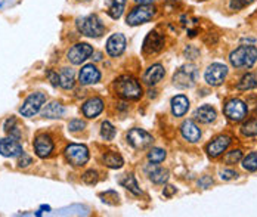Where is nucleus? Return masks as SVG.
Here are the masks:
<instances>
[{
    "label": "nucleus",
    "instance_id": "nucleus-1",
    "mask_svg": "<svg viewBox=\"0 0 257 217\" xmlns=\"http://www.w3.org/2000/svg\"><path fill=\"white\" fill-rule=\"evenodd\" d=\"M114 89H116V93L124 99H139L142 96V87L140 84L137 83V80H135L133 77L130 76H121L116 84H114Z\"/></svg>",
    "mask_w": 257,
    "mask_h": 217
},
{
    "label": "nucleus",
    "instance_id": "nucleus-2",
    "mask_svg": "<svg viewBox=\"0 0 257 217\" xmlns=\"http://www.w3.org/2000/svg\"><path fill=\"white\" fill-rule=\"evenodd\" d=\"M229 61L235 68H251L257 61V48L240 46L229 55Z\"/></svg>",
    "mask_w": 257,
    "mask_h": 217
},
{
    "label": "nucleus",
    "instance_id": "nucleus-3",
    "mask_svg": "<svg viewBox=\"0 0 257 217\" xmlns=\"http://www.w3.org/2000/svg\"><path fill=\"white\" fill-rule=\"evenodd\" d=\"M77 28L83 35L87 37H101L105 33V27L102 21L96 15H87L77 19Z\"/></svg>",
    "mask_w": 257,
    "mask_h": 217
},
{
    "label": "nucleus",
    "instance_id": "nucleus-4",
    "mask_svg": "<svg viewBox=\"0 0 257 217\" xmlns=\"http://www.w3.org/2000/svg\"><path fill=\"white\" fill-rule=\"evenodd\" d=\"M46 102V95L42 92H35L31 93L22 103V106L19 108V114L24 117H34L40 111V108L43 106V103Z\"/></svg>",
    "mask_w": 257,
    "mask_h": 217
},
{
    "label": "nucleus",
    "instance_id": "nucleus-5",
    "mask_svg": "<svg viewBox=\"0 0 257 217\" xmlns=\"http://www.w3.org/2000/svg\"><path fill=\"white\" fill-rule=\"evenodd\" d=\"M65 158L69 164L82 167L89 161V150L85 145H77V143L68 145L65 148Z\"/></svg>",
    "mask_w": 257,
    "mask_h": 217
},
{
    "label": "nucleus",
    "instance_id": "nucleus-6",
    "mask_svg": "<svg viewBox=\"0 0 257 217\" xmlns=\"http://www.w3.org/2000/svg\"><path fill=\"white\" fill-rule=\"evenodd\" d=\"M157 9L153 5H139L137 8L132 9V12L127 15V24L129 25H140L151 21L155 17Z\"/></svg>",
    "mask_w": 257,
    "mask_h": 217
},
{
    "label": "nucleus",
    "instance_id": "nucleus-7",
    "mask_svg": "<svg viewBox=\"0 0 257 217\" xmlns=\"http://www.w3.org/2000/svg\"><path fill=\"white\" fill-rule=\"evenodd\" d=\"M197 68L194 65H183L182 68H179L176 71V74L173 77V82L177 87L180 89H187V87H192L195 80H197Z\"/></svg>",
    "mask_w": 257,
    "mask_h": 217
},
{
    "label": "nucleus",
    "instance_id": "nucleus-8",
    "mask_svg": "<svg viewBox=\"0 0 257 217\" xmlns=\"http://www.w3.org/2000/svg\"><path fill=\"white\" fill-rule=\"evenodd\" d=\"M90 55H93V48L89 45V43H77L72 46L68 53H67V58L71 64L74 65H80L83 64Z\"/></svg>",
    "mask_w": 257,
    "mask_h": 217
},
{
    "label": "nucleus",
    "instance_id": "nucleus-9",
    "mask_svg": "<svg viewBox=\"0 0 257 217\" xmlns=\"http://www.w3.org/2000/svg\"><path fill=\"white\" fill-rule=\"evenodd\" d=\"M228 76V68L223 64H211L207 69H206V74L204 79L210 86H219L222 84L225 77Z\"/></svg>",
    "mask_w": 257,
    "mask_h": 217
},
{
    "label": "nucleus",
    "instance_id": "nucleus-10",
    "mask_svg": "<svg viewBox=\"0 0 257 217\" xmlns=\"http://www.w3.org/2000/svg\"><path fill=\"white\" fill-rule=\"evenodd\" d=\"M153 140H154L153 136L148 132L142 130V129H132L127 133V142L136 150H143L146 147H150V145L153 143Z\"/></svg>",
    "mask_w": 257,
    "mask_h": 217
},
{
    "label": "nucleus",
    "instance_id": "nucleus-11",
    "mask_svg": "<svg viewBox=\"0 0 257 217\" xmlns=\"http://www.w3.org/2000/svg\"><path fill=\"white\" fill-rule=\"evenodd\" d=\"M225 116L231 121H241L247 116V105L240 99H231L225 105Z\"/></svg>",
    "mask_w": 257,
    "mask_h": 217
},
{
    "label": "nucleus",
    "instance_id": "nucleus-12",
    "mask_svg": "<svg viewBox=\"0 0 257 217\" xmlns=\"http://www.w3.org/2000/svg\"><path fill=\"white\" fill-rule=\"evenodd\" d=\"M163 48H164V37L157 31H151L143 40L142 50L145 55H154V53H158Z\"/></svg>",
    "mask_w": 257,
    "mask_h": 217
},
{
    "label": "nucleus",
    "instance_id": "nucleus-13",
    "mask_svg": "<svg viewBox=\"0 0 257 217\" xmlns=\"http://www.w3.org/2000/svg\"><path fill=\"white\" fill-rule=\"evenodd\" d=\"M22 152L24 151H22L21 143L17 139H14L12 136L0 140V154H2L3 157H8V158L19 157Z\"/></svg>",
    "mask_w": 257,
    "mask_h": 217
},
{
    "label": "nucleus",
    "instance_id": "nucleus-14",
    "mask_svg": "<svg viewBox=\"0 0 257 217\" xmlns=\"http://www.w3.org/2000/svg\"><path fill=\"white\" fill-rule=\"evenodd\" d=\"M126 49V37L123 34L117 33V34H113L111 37L108 39L106 42V53L109 56H120Z\"/></svg>",
    "mask_w": 257,
    "mask_h": 217
},
{
    "label": "nucleus",
    "instance_id": "nucleus-15",
    "mask_svg": "<svg viewBox=\"0 0 257 217\" xmlns=\"http://www.w3.org/2000/svg\"><path fill=\"white\" fill-rule=\"evenodd\" d=\"M34 151L40 158H46L53 151V140L48 134H39L34 140Z\"/></svg>",
    "mask_w": 257,
    "mask_h": 217
},
{
    "label": "nucleus",
    "instance_id": "nucleus-16",
    "mask_svg": "<svg viewBox=\"0 0 257 217\" xmlns=\"http://www.w3.org/2000/svg\"><path fill=\"white\" fill-rule=\"evenodd\" d=\"M229 143H231V137L229 136H217L214 140H211L207 145V154L211 158H216L219 155H222L226 151V148L229 147Z\"/></svg>",
    "mask_w": 257,
    "mask_h": 217
},
{
    "label": "nucleus",
    "instance_id": "nucleus-17",
    "mask_svg": "<svg viewBox=\"0 0 257 217\" xmlns=\"http://www.w3.org/2000/svg\"><path fill=\"white\" fill-rule=\"evenodd\" d=\"M79 80H80V84H83V86H89V84L98 83L101 80V72L93 64L85 65L82 68V71H80Z\"/></svg>",
    "mask_w": 257,
    "mask_h": 217
},
{
    "label": "nucleus",
    "instance_id": "nucleus-18",
    "mask_svg": "<svg viewBox=\"0 0 257 217\" xmlns=\"http://www.w3.org/2000/svg\"><path fill=\"white\" fill-rule=\"evenodd\" d=\"M164 74H166V71H164L163 65L155 64V65L150 67L148 69L145 71V74H143V83L148 84V86H154V84H157L158 82H161V80L164 79Z\"/></svg>",
    "mask_w": 257,
    "mask_h": 217
},
{
    "label": "nucleus",
    "instance_id": "nucleus-19",
    "mask_svg": "<svg viewBox=\"0 0 257 217\" xmlns=\"http://www.w3.org/2000/svg\"><path fill=\"white\" fill-rule=\"evenodd\" d=\"M83 116L87 118H95L103 111V100L101 98H90L89 100L85 102L83 108Z\"/></svg>",
    "mask_w": 257,
    "mask_h": 217
},
{
    "label": "nucleus",
    "instance_id": "nucleus-20",
    "mask_svg": "<svg viewBox=\"0 0 257 217\" xmlns=\"http://www.w3.org/2000/svg\"><path fill=\"white\" fill-rule=\"evenodd\" d=\"M180 132H182V136L185 137L187 140L189 142H198L200 137H201V130L198 129V126L192 121V120H187L183 121L182 127H180Z\"/></svg>",
    "mask_w": 257,
    "mask_h": 217
},
{
    "label": "nucleus",
    "instance_id": "nucleus-21",
    "mask_svg": "<svg viewBox=\"0 0 257 217\" xmlns=\"http://www.w3.org/2000/svg\"><path fill=\"white\" fill-rule=\"evenodd\" d=\"M188 108H189V100H188L187 96L179 95V96H174L171 99V113L176 117H183V116H185L188 113Z\"/></svg>",
    "mask_w": 257,
    "mask_h": 217
},
{
    "label": "nucleus",
    "instance_id": "nucleus-22",
    "mask_svg": "<svg viewBox=\"0 0 257 217\" xmlns=\"http://www.w3.org/2000/svg\"><path fill=\"white\" fill-rule=\"evenodd\" d=\"M194 117H195V120H198L200 123L207 124V123L214 121V118H216V111H214V108H211L210 105H203V106H200L198 110L195 111Z\"/></svg>",
    "mask_w": 257,
    "mask_h": 217
},
{
    "label": "nucleus",
    "instance_id": "nucleus-23",
    "mask_svg": "<svg viewBox=\"0 0 257 217\" xmlns=\"http://www.w3.org/2000/svg\"><path fill=\"white\" fill-rule=\"evenodd\" d=\"M108 6V15L113 19H119L126 8V0H105Z\"/></svg>",
    "mask_w": 257,
    "mask_h": 217
},
{
    "label": "nucleus",
    "instance_id": "nucleus-24",
    "mask_svg": "<svg viewBox=\"0 0 257 217\" xmlns=\"http://www.w3.org/2000/svg\"><path fill=\"white\" fill-rule=\"evenodd\" d=\"M42 116L45 118H59V117L64 116V106L59 102L53 100V102H51L49 105H46L43 108Z\"/></svg>",
    "mask_w": 257,
    "mask_h": 217
},
{
    "label": "nucleus",
    "instance_id": "nucleus-25",
    "mask_svg": "<svg viewBox=\"0 0 257 217\" xmlns=\"http://www.w3.org/2000/svg\"><path fill=\"white\" fill-rule=\"evenodd\" d=\"M146 170H148V173H150V179L153 180L154 184H157V185L164 184L166 180L169 179V171L164 170V168H161V167L153 166V167H148Z\"/></svg>",
    "mask_w": 257,
    "mask_h": 217
},
{
    "label": "nucleus",
    "instance_id": "nucleus-26",
    "mask_svg": "<svg viewBox=\"0 0 257 217\" xmlns=\"http://www.w3.org/2000/svg\"><path fill=\"white\" fill-rule=\"evenodd\" d=\"M59 86L65 90L74 86V71L71 68H64L59 74Z\"/></svg>",
    "mask_w": 257,
    "mask_h": 217
},
{
    "label": "nucleus",
    "instance_id": "nucleus-27",
    "mask_svg": "<svg viewBox=\"0 0 257 217\" xmlns=\"http://www.w3.org/2000/svg\"><path fill=\"white\" fill-rule=\"evenodd\" d=\"M120 185L123 186V188H126V189H129L132 194H135V195H140L142 192H140V189H139V185H137V182H136V179L132 176V174H124L123 177H121V180H120Z\"/></svg>",
    "mask_w": 257,
    "mask_h": 217
},
{
    "label": "nucleus",
    "instance_id": "nucleus-28",
    "mask_svg": "<svg viewBox=\"0 0 257 217\" xmlns=\"http://www.w3.org/2000/svg\"><path fill=\"white\" fill-rule=\"evenodd\" d=\"M254 87H257V71L244 76L241 79V82L238 83L240 90H250V89H254Z\"/></svg>",
    "mask_w": 257,
    "mask_h": 217
},
{
    "label": "nucleus",
    "instance_id": "nucleus-29",
    "mask_svg": "<svg viewBox=\"0 0 257 217\" xmlns=\"http://www.w3.org/2000/svg\"><path fill=\"white\" fill-rule=\"evenodd\" d=\"M103 163L109 168H120V167H123V158H121V155H119L116 152L105 154L103 155Z\"/></svg>",
    "mask_w": 257,
    "mask_h": 217
},
{
    "label": "nucleus",
    "instance_id": "nucleus-30",
    "mask_svg": "<svg viewBox=\"0 0 257 217\" xmlns=\"http://www.w3.org/2000/svg\"><path fill=\"white\" fill-rule=\"evenodd\" d=\"M101 136L105 140H113L116 137V129L109 121H103L102 123V129H101Z\"/></svg>",
    "mask_w": 257,
    "mask_h": 217
},
{
    "label": "nucleus",
    "instance_id": "nucleus-31",
    "mask_svg": "<svg viewBox=\"0 0 257 217\" xmlns=\"http://www.w3.org/2000/svg\"><path fill=\"white\" fill-rule=\"evenodd\" d=\"M242 167L248 171H256L257 170V152H251L248 154L244 160H242Z\"/></svg>",
    "mask_w": 257,
    "mask_h": 217
},
{
    "label": "nucleus",
    "instance_id": "nucleus-32",
    "mask_svg": "<svg viewBox=\"0 0 257 217\" xmlns=\"http://www.w3.org/2000/svg\"><path fill=\"white\" fill-rule=\"evenodd\" d=\"M166 158V151L161 150V148H153L148 154V160L154 164H158L161 161H164Z\"/></svg>",
    "mask_w": 257,
    "mask_h": 217
},
{
    "label": "nucleus",
    "instance_id": "nucleus-33",
    "mask_svg": "<svg viewBox=\"0 0 257 217\" xmlns=\"http://www.w3.org/2000/svg\"><path fill=\"white\" fill-rule=\"evenodd\" d=\"M241 132H242V134H245V136H257V121H256V120L247 121V123L241 127Z\"/></svg>",
    "mask_w": 257,
    "mask_h": 217
},
{
    "label": "nucleus",
    "instance_id": "nucleus-34",
    "mask_svg": "<svg viewBox=\"0 0 257 217\" xmlns=\"http://www.w3.org/2000/svg\"><path fill=\"white\" fill-rule=\"evenodd\" d=\"M241 158H242V154H241L240 150L231 151V152H228V155L225 157V163H226V164H235V163H238Z\"/></svg>",
    "mask_w": 257,
    "mask_h": 217
},
{
    "label": "nucleus",
    "instance_id": "nucleus-35",
    "mask_svg": "<svg viewBox=\"0 0 257 217\" xmlns=\"http://www.w3.org/2000/svg\"><path fill=\"white\" fill-rule=\"evenodd\" d=\"M85 127H86V123L82 121V120H79V118L71 120V121L68 123V130H69V132H80V130H83Z\"/></svg>",
    "mask_w": 257,
    "mask_h": 217
},
{
    "label": "nucleus",
    "instance_id": "nucleus-36",
    "mask_svg": "<svg viewBox=\"0 0 257 217\" xmlns=\"http://www.w3.org/2000/svg\"><path fill=\"white\" fill-rule=\"evenodd\" d=\"M83 182L87 185H95L98 182V173L93 170H89L83 174Z\"/></svg>",
    "mask_w": 257,
    "mask_h": 217
},
{
    "label": "nucleus",
    "instance_id": "nucleus-37",
    "mask_svg": "<svg viewBox=\"0 0 257 217\" xmlns=\"http://www.w3.org/2000/svg\"><path fill=\"white\" fill-rule=\"evenodd\" d=\"M253 0H231V9L232 11H241L247 8Z\"/></svg>",
    "mask_w": 257,
    "mask_h": 217
},
{
    "label": "nucleus",
    "instance_id": "nucleus-38",
    "mask_svg": "<svg viewBox=\"0 0 257 217\" xmlns=\"http://www.w3.org/2000/svg\"><path fill=\"white\" fill-rule=\"evenodd\" d=\"M238 174H237V171H234V170H222L220 171V177H222L223 180H231V179H234V177H237Z\"/></svg>",
    "mask_w": 257,
    "mask_h": 217
},
{
    "label": "nucleus",
    "instance_id": "nucleus-39",
    "mask_svg": "<svg viewBox=\"0 0 257 217\" xmlns=\"http://www.w3.org/2000/svg\"><path fill=\"white\" fill-rule=\"evenodd\" d=\"M19 157H21V158H19V161H18V166H19V167H27V166H30V164H31V161H33V160H31V157H28L25 152H22Z\"/></svg>",
    "mask_w": 257,
    "mask_h": 217
},
{
    "label": "nucleus",
    "instance_id": "nucleus-40",
    "mask_svg": "<svg viewBox=\"0 0 257 217\" xmlns=\"http://www.w3.org/2000/svg\"><path fill=\"white\" fill-rule=\"evenodd\" d=\"M48 77H49L52 86H59V76L55 71H48Z\"/></svg>",
    "mask_w": 257,
    "mask_h": 217
},
{
    "label": "nucleus",
    "instance_id": "nucleus-41",
    "mask_svg": "<svg viewBox=\"0 0 257 217\" xmlns=\"http://www.w3.org/2000/svg\"><path fill=\"white\" fill-rule=\"evenodd\" d=\"M15 123H17V120H15L14 117H11L9 120H6V123H5V132H8V133H9L11 130H14V129H15V127H14V126H15Z\"/></svg>",
    "mask_w": 257,
    "mask_h": 217
},
{
    "label": "nucleus",
    "instance_id": "nucleus-42",
    "mask_svg": "<svg viewBox=\"0 0 257 217\" xmlns=\"http://www.w3.org/2000/svg\"><path fill=\"white\" fill-rule=\"evenodd\" d=\"M185 53L189 56V59H195V56L198 55V50H197V49H194L192 46H188V49L185 50Z\"/></svg>",
    "mask_w": 257,
    "mask_h": 217
},
{
    "label": "nucleus",
    "instance_id": "nucleus-43",
    "mask_svg": "<svg viewBox=\"0 0 257 217\" xmlns=\"http://www.w3.org/2000/svg\"><path fill=\"white\" fill-rule=\"evenodd\" d=\"M211 182H213V180H211L210 177H204L203 180H200L198 185H200L201 188H207L208 185H211Z\"/></svg>",
    "mask_w": 257,
    "mask_h": 217
},
{
    "label": "nucleus",
    "instance_id": "nucleus-44",
    "mask_svg": "<svg viewBox=\"0 0 257 217\" xmlns=\"http://www.w3.org/2000/svg\"><path fill=\"white\" fill-rule=\"evenodd\" d=\"M174 192H176V188H174V186H170V185H169V186H166V188H164V191H163V194H164L166 197H171Z\"/></svg>",
    "mask_w": 257,
    "mask_h": 217
},
{
    "label": "nucleus",
    "instance_id": "nucleus-45",
    "mask_svg": "<svg viewBox=\"0 0 257 217\" xmlns=\"http://www.w3.org/2000/svg\"><path fill=\"white\" fill-rule=\"evenodd\" d=\"M135 2L139 5H151L153 2H155V0H135Z\"/></svg>",
    "mask_w": 257,
    "mask_h": 217
},
{
    "label": "nucleus",
    "instance_id": "nucleus-46",
    "mask_svg": "<svg viewBox=\"0 0 257 217\" xmlns=\"http://www.w3.org/2000/svg\"><path fill=\"white\" fill-rule=\"evenodd\" d=\"M42 210H46V211H49V210H51V207H49V205H42Z\"/></svg>",
    "mask_w": 257,
    "mask_h": 217
}]
</instances>
